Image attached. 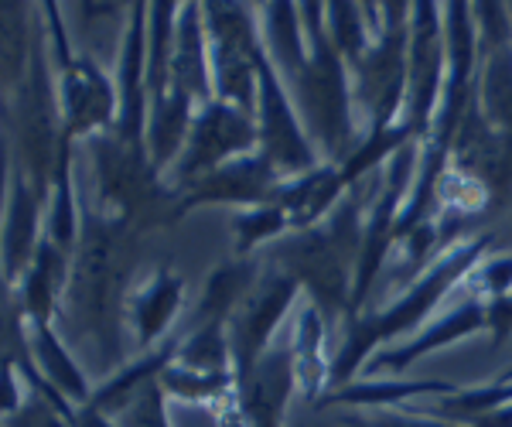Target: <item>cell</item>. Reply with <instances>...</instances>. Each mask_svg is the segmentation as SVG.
Segmentation results:
<instances>
[{
    "label": "cell",
    "mask_w": 512,
    "mask_h": 427,
    "mask_svg": "<svg viewBox=\"0 0 512 427\" xmlns=\"http://www.w3.org/2000/svg\"><path fill=\"white\" fill-rule=\"evenodd\" d=\"M485 277H489V284H492V291L495 294H502L509 287L512 281V260H499V264H489V270H485Z\"/></svg>",
    "instance_id": "d590c367"
},
{
    "label": "cell",
    "mask_w": 512,
    "mask_h": 427,
    "mask_svg": "<svg viewBox=\"0 0 512 427\" xmlns=\"http://www.w3.org/2000/svg\"><path fill=\"white\" fill-rule=\"evenodd\" d=\"M355 243H359V202H349L335 212L325 229H308L297 240L280 246L277 264L297 284H308L318 305L332 315L345 305Z\"/></svg>",
    "instance_id": "7a4b0ae2"
},
{
    "label": "cell",
    "mask_w": 512,
    "mask_h": 427,
    "mask_svg": "<svg viewBox=\"0 0 512 427\" xmlns=\"http://www.w3.org/2000/svg\"><path fill=\"white\" fill-rule=\"evenodd\" d=\"M342 185H345V178L335 175L332 168H318V171H308L304 178H297V182L291 188H284L277 199V205L287 216V226L308 229L321 212L332 205Z\"/></svg>",
    "instance_id": "2e32d148"
},
{
    "label": "cell",
    "mask_w": 512,
    "mask_h": 427,
    "mask_svg": "<svg viewBox=\"0 0 512 427\" xmlns=\"http://www.w3.org/2000/svg\"><path fill=\"white\" fill-rule=\"evenodd\" d=\"M144 7H134V21L127 31V48H123V89H120V130L117 137L127 144H140V130H144Z\"/></svg>",
    "instance_id": "9a60e30c"
},
{
    "label": "cell",
    "mask_w": 512,
    "mask_h": 427,
    "mask_svg": "<svg viewBox=\"0 0 512 427\" xmlns=\"http://www.w3.org/2000/svg\"><path fill=\"white\" fill-rule=\"evenodd\" d=\"M59 151L62 144H55V127H52V86H48L41 48H35L31 72L21 82V154H24V168L35 178L38 195H45L48 171H52V161H59Z\"/></svg>",
    "instance_id": "52a82bcc"
},
{
    "label": "cell",
    "mask_w": 512,
    "mask_h": 427,
    "mask_svg": "<svg viewBox=\"0 0 512 427\" xmlns=\"http://www.w3.org/2000/svg\"><path fill=\"white\" fill-rule=\"evenodd\" d=\"M414 134L410 127H396V130H383V134H373V141L369 144H362L359 151L352 154L349 161H345V171H342V178L345 182H352V178H359L366 168H373V164L383 158V154H390L396 144H403L407 137Z\"/></svg>",
    "instance_id": "4dcf8cb0"
},
{
    "label": "cell",
    "mask_w": 512,
    "mask_h": 427,
    "mask_svg": "<svg viewBox=\"0 0 512 427\" xmlns=\"http://www.w3.org/2000/svg\"><path fill=\"white\" fill-rule=\"evenodd\" d=\"M24 18L21 4H4L0 11V28H4V79L11 86L14 79L24 72Z\"/></svg>",
    "instance_id": "f1b7e54d"
},
{
    "label": "cell",
    "mask_w": 512,
    "mask_h": 427,
    "mask_svg": "<svg viewBox=\"0 0 512 427\" xmlns=\"http://www.w3.org/2000/svg\"><path fill=\"white\" fill-rule=\"evenodd\" d=\"M164 387L171 393H181V397H219L222 390L229 387V373H198V369H185V366H171L164 369Z\"/></svg>",
    "instance_id": "83f0119b"
},
{
    "label": "cell",
    "mask_w": 512,
    "mask_h": 427,
    "mask_svg": "<svg viewBox=\"0 0 512 427\" xmlns=\"http://www.w3.org/2000/svg\"><path fill=\"white\" fill-rule=\"evenodd\" d=\"M441 31L437 11L431 4H414L410 21V52H407V100H410V130L420 134L431 123L437 100V79H441Z\"/></svg>",
    "instance_id": "30bf717a"
},
{
    "label": "cell",
    "mask_w": 512,
    "mask_h": 427,
    "mask_svg": "<svg viewBox=\"0 0 512 427\" xmlns=\"http://www.w3.org/2000/svg\"><path fill=\"white\" fill-rule=\"evenodd\" d=\"M253 427H280V417H256Z\"/></svg>",
    "instance_id": "f35d334b"
},
{
    "label": "cell",
    "mask_w": 512,
    "mask_h": 427,
    "mask_svg": "<svg viewBox=\"0 0 512 427\" xmlns=\"http://www.w3.org/2000/svg\"><path fill=\"white\" fill-rule=\"evenodd\" d=\"M35 356L41 369H45V376L55 383L62 393H69V397H86V380H82L79 366L69 359V352L59 346V339H55V332L48 325H35Z\"/></svg>",
    "instance_id": "cb8c5ba5"
},
{
    "label": "cell",
    "mask_w": 512,
    "mask_h": 427,
    "mask_svg": "<svg viewBox=\"0 0 512 427\" xmlns=\"http://www.w3.org/2000/svg\"><path fill=\"white\" fill-rule=\"evenodd\" d=\"M482 246H485V240H475V243H465V246H458V250H451L444 260H437L434 270L424 277V281L414 284V291H410L407 298L396 301L393 308H386L383 315H373V318H366V322L355 325L349 342H345V349L338 352V359L332 366V380H345V376L362 363V356H366L376 342H386L400 332H410V328H414L420 318H424L427 311L441 301V294L475 264V257H478Z\"/></svg>",
    "instance_id": "3957f363"
},
{
    "label": "cell",
    "mask_w": 512,
    "mask_h": 427,
    "mask_svg": "<svg viewBox=\"0 0 512 427\" xmlns=\"http://www.w3.org/2000/svg\"><path fill=\"white\" fill-rule=\"evenodd\" d=\"M209 86V69L202 55V28H198V7L192 4L181 14V31L175 38V62H171V89L188 96H202Z\"/></svg>",
    "instance_id": "e0dca14e"
},
{
    "label": "cell",
    "mask_w": 512,
    "mask_h": 427,
    "mask_svg": "<svg viewBox=\"0 0 512 427\" xmlns=\"http://www.w3.org/2000/svg\"><path fill=\"white\" fill-rule=\"evenodd\" d=\"M270 185H274V164L263 158V154H256V158L222 164V168L192 182L185 202L178 205V212L205 202H260Z\"/></svg>",
    "instance_id": "4fadbf2b"
},
{
    "label": "cell",
    "mask_w": 512,
    "mask_h": 427,
    "mask_svg": "<svg viewBox=\"0 0 512 427\" xmlns=\"http://www.w3.org/2000/svg\"><path fill=\"white\" fill-rule=\"evenodd\" d=\"M38 199L35 188H28L21 178H14L11 209H7V233H4V253H7V277H14L28 264L31 246H35V223H38Z\"/></svg>",
    "instance_id": "ac0fdd59"
},
{
    "label": "cell",
    "mask_w": 512,
    "mask_h": 427,
    "mask_svg": "<svg viewBox=\"0 0 512 427\" xmlns=\"http://www.w3.org/2000/svg\"><path fill=\"white\" fill-rule=\"evenodd\" d=\"M284 226H287L284 209H280V205H263V209H256L253 216H243L236 223V229H239V250H250L256 240H263V236H274Z\"/></svg>",
    "instance_id": "1f68e13d"
},
{
    "label": "cell",
    "mask_w": 512,
    "mask_h": 427,
    "mask_svg": "<svg viewBox=\"0 0 512 427\" xmlns=\"http://www.w3.org/2000/svg\"><path fill=\"white\" fill-rule=\"evenodd\" d=\"M260 110H263V158H267L280 171H308L315 164V154L304 144V134L297 127L287 96L277 82V72L260 59Z\"/></svg>",
    "instance_id": "8fae6325"
},
{
    "label": "cell",
    "mask_w": 512,
    "mask_h": 427,
    "mask_svg": "<svg viewBox=\"0 0 512 427\" xmlns=\"http://www.w3.org/2000/svg\"><path fill=\"white\" fill-rule=\"evenodd\" d=\"M328 18H332V31H335V41L345 55L362 65V48H366V35H362V21H359V11L352 4H328Z\"/></svg>",
    "instance_id": "f546056e"
},
{
    "label": "cell",
    "mask_w": 512,
    "mask_h": 427,
    "mask_svg": "<svg viewBox=\"0 0 512 427\" xmlns=\"http://www.w3.org/2000/svg\"><path fill=\"white\" fill-rule=\"evenodd\" d=\"M79 427H113L110 421H106V417H99L93 407L89 410H82V417H79Z\"/></svg>",
    "instance_id": "74e56055"
},
{
    "label": "cell",
    "mask_w": 512,
    "mask_h": 427,
    "mask_svg": "<svg viewBox=\"0 0 512 427\" xmlns=\"http://www.w3.org/2000/svg\"><path fill=\"white\" fill-rule=\"evenodd\" d=\"M256 141V127L243 110L226 103H209V110L195 120L188 154L181 161V182H198L202 175L216 171L229 154L246 151Z\"/></svg>",
    "instance_id": "9c48e42d"
},
{
    "label": "cell",
    "mask_w": 512,
    "mask_h": 427,
    "mask_svg": "<svg viewBox=\"0 0 512 427\" xmlns=\"http://www.w3.org/2000/svg\"><path fill=\"white\" fill-rule=\"evenodd\" d=\"M297 82H301L304 117L311 120L318 141H325L332 154H342L349 144V93H345L342 62L321 31L315 35V59L304 65Z\"/></svg>",
    "instance_id": "277c9868"
},
{
    "label": "cell",
    "mask_w": 512,
    "mask_h": 427,
    "mask_svg": "<svg viewBox=\"0 0 512 427\" xmlns=\"http://www.w3.org/2000/svg\"><path fill=\"white\" fill-rule=\"evenodd\" d=\"M59 281H62V250L52 240H45L38 246V257L28 270V281H24V308L35 318V325L52 322Z\"/></svg>",
    "instance_id": "ffe728a7"
},
{
    "label": "cell",
    "mask_w": 512,
    "mask_h": 427,
    "mask_svg": "<svg viewBox=\"0 0 512 427\" xmlns=\"http://www.w3.org/2000/svg\"><path fill=\"white\" fill-rule=\"evenodd\" d=\"M181 366L198 369V373H222V366H226V335H222V322L202 325L188 335L185 349H181Z\"/></svg>",
    "instance_id": "d4e9b609"
},
{
    "label": "cell",
    "mask_w": 512,
    "mask_h": 427,
    "mask_svg": "<svg viewBox=\"0 0 512 427\" xmlns=\"http://www.w3.org/2000/svg\"><path fill=\"white\" fill-rule=\"evenodd\" d=\"M181 305V277L175 274H158L154 284L147 287L134 305V325H137V339L144 346H151L154 339L171 325L175 311Z\"/></svg>",
    "instance_id": "d6986e66"
},
{
    "label": "cell",
    "mask_w": 512,
    "mask_h": 427,
    "mask_svg": "<svg viewBox=\"0 0 512 427\" xmlns=\"http://www.w3.org/2000/svg\"><path fill=\"white\" fill-rule=\"evenodd\" d=\"M362 100L373 110V134H383L386 123L407 93V21L403 4H386V35L359 65Z\"/></svg>",
    "instance_id": "5b68a950"
},
{
    "label": "cell",
    "mask_w": 512,
    "mask_h": 427,
    "mask_svg": "<svg viewBox=\"0 0 512 427\" xmlns=\"http://www.w3.org/2000/svg\"><path fill=\"white\" fill-rule=\"evenodd\" d=\"M267 21H270V41H274L277 59L284 62L297 79L304 72V65H308L301 55V45H297V14L291 11V4H270Z\"/></svg>",
    "instance_id": "4316f807"
},
{
    "label": "cell",
    "mask_w": 512,
    "mask_h": 427,
    "mask_svg": "<svg viewBox=\"0 0 512 427\" xmlns=\"http://www.w3.org/2000/svg\"><path fill=\"white\" fill-rule=\"evenodd\" d=\"M297 294V281L291 274L267 277L263 284H256L250 291V298L229 315V328H233V352H236V366H239V383L253 373L260 363V352L267 346L270 332L280 322L284 308L291 305V298Z\"/></svg>",
    "instance_id": "ba28073f"
},
{
    "label": "cell",
    "mask_w": 512,
    "mask_h": 427,
    "mask_svg": "<svg viewBox=\"0 0 512 427\" xmlns=\"http://www.w3.org/2000/svg\"><path fill=\"white\" fill-rule=\"evenodd\" d=\"M62 100H65V141L76 134H89L113 120V86L93 59L62 62Z\"/></svg>",
    "instance_id": "7c38bea8"
},
{
    "label": "cell",
    "mask_w": 512,
    "mask_h": 427,
    "mask_svg": "<svg viewBox=\"0 0 512 427\" xmlns=\"http://www.w3.org/2000/svg\"><path fill=\"white\" fill-rule=\"evenodd\" d=\"M7 427H62V424L55 421V407L38 404V407L21 410V417H11Z\"/></svg>",
    "instance_id": "e575fe53"
},
{
    "label": "cell",
    "mask_w": 512,
    "mask_h": 427,
    "mask_svg": "<svg viewBox=\"0 0 512 427\" xmlns=\"http://www.w3.org/2000/svg\"><path fill=\"white\" fill-rule=\"evenodd\" d=\"M342 427H448V424H424V421H407V417H383V421H369V424H342Z\"/></svg>",
    "instance_id": "8d00e7d4"
},
{
    "label": "cell",
    "mask_w": 512,
    "mask_h": 427,
    "mask_svg": "<svg viewBox=\"0 0 512 427\" xmlns=\"http://www.w3.org/2000/svg\"><path fill=\"white\" fill-rule=\"evenodd\" d=\"M485 325V315H482V308L478 305H461L454 315L444 318L441 325L434 328V332H427L424 339H417L414 346H407V349H396V352H386V356H379L376 359V366H373V373L376 369H403V366H410L417 356H424L427 349H437V346H444V342H451V339H458V335H468V332H475V328H482Z\"/></svg>",
    "instance_id": "7402d4cb"
},
{
    "label": "cell",
    "mask_w": 512,
    "mask_h": 427,
    "mask_svg": "<svg viewBox=\"0 0 512 427\" xmlns=\"http://www.w3.org/2000/svg\"><path fill=\"white\" fill-rule=\"evenodd\" d=\"M127 417H130V427H168V421H164L161 390L154 387V383H147V387L127 404Z\"/></svg>",
    "instance_id": "d6a6232c"
},
{
    "label": "cell",
    "mask_w": 512,
    "mask_h": 427,
    "mask_svg": "<svg viewBox=\"0 0 512 427\" xmlns=\"http://www.w3.org/2000/svg\"><path fill=\"white\" fill-rule=\"evenodd\" d=\"M76 236V212H72V192H69V144L62 141L59 161H55V205H52V240L59 250H69Z\"/></svg>",
    "instance_id": "484cf974"
},
{
    "label": "cell",
    "mask_w": 512,
    "mask_h": 427,
    "mask_svg": "<svg viewBox=\"0 0 512 427\" xmlns=\"http://www.w3.org/2000/svg\"><path fill=\"white\" fill-rule=\"evenodd\" d=\"M188 103L192 96L188 93H168V100L154 106L151 113V127H147V141H151V161L154 168L168 164L178 154V147L185 144L188 134Z\"/></svg>",
    "instance_id": "44dd1931"
},
{
    "label": "cell",
    "mask_w": 512,
    "mask_h": 427,
    "mask_svg": "<svg viewBox=\"0 0 512 427\" xmlns=\"http://www.w3.org/2000/svg\"><path fill=\"white\" fill-rule=\"evenodd\" d=\"M485 325H492L495 339H506L512 332V298H499L495 305L489 308V315H485Z\"/></svg>",
    "instance_id": "836d02e7"
},
{
    "label": "cell",
    "mask_w": 512,
    "mask_h": 427,
    "mask_svg": "<svg viewBox=\"0 0 512 427\" xmlns=\"http://www.w3.org/2000/svg\"><path fill=\"white\" fill-rule=\"evenodd\" d=\"M93 158L99 171V195L103 202L117 205L120 219H130L154 199H161L158 182H154V161H147L144 144L106 137L93 144Z\"/></svg>",
    "instance_id": "8992f818"
},
{
    "label": "cell",
    "mask_w": 512,
    "mask_h": 427,
    "mask_svg": "<svg viewBox=\"0 0 512 427\" xmlns=\"http://www.w3.org/2000/svg\"><path fill=\"white\" fill-rule=\"evenodd\" d=\"M130 264H134V246H130L127 219L86 216L76 270H72L69 284V308L79 328L110 342L113 356H117L113 311H117L123 284L130 277Z\"/></svg>",
    "instance_id": "6da1fadb"
},
{
    "label": "cell",
    "mask_w": 512,
    "mask_h": 427,
    "mask_svg": "<svg viewBox=\"0 0 512 427\" xmlns=\"http://www.w3.org/2000/svg\"><path fill=\"white\" fill-rule=\"evenodd\" d=\"M482 100L485 120L495 123L506 137H512V48H495L489 52L482 76Z\"/></svg>",
    "instance_id": "603a6c76"
},
{
    "label": "cell",
    "mask_w": 512,
    "mask_h": 427,
    "mask_svg": "<svg viewBox=\"0 0 512 427\" xmlns=\"http://www.w3.org/2000/svg\"><path fill=\"white\" fill-rule=\"evenodd\" d=\"M407 175H410V147H407V151H396V158L390 164V178H386L383 202H379V209H376V216H373V226H369L366 240H362L359 281H355L352 308L359 305L362 298H366L369 284H373V277H376V270H379V260H383L386 243H390V236L396 233L393 219H396V205H400L403 185H407Z\"/></svg>",
    "instance_id": "5bb4252c"
}]
</instances>
